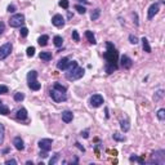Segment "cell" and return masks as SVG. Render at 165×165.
I'll list each match as a JSON object with an SVG mask.
<instances>
[{
	"mask_svg": "<svg viewBox=\"0 0 165 165\" xmlns=\"http://www.w3.org/2000/svg\"><path fill=\"white\" fill-rule=\"evenodd\" d=\"M27 85H28L30 89L35 90V92L41 89V84L38 81V71L31 70L27 74Z\"/></svg>",
	"mask_w": 165,
	"mask_h": 165,
	"instance_id": "3957f363",
	"label": "cell"
},
{
	"mask_svg": "<svg viewBox=\"0 0 165 165\" xmlns=\"http://www.w3.org/2000/svg\"><path fill=\"white\" fill-rule=\"evenodd\" d=\"M67 72L65 74L66 79L69 81H75V80H79V79H81L85 74V70L83 69V67L79 66V63L76 62V61H72V62L70 63L69 69L66 70Z\"/></svg>",
	"mask_w": 165,
	"mask_h": 165,
	"instance_id": "7a4b0ae2",
	"label": "cell"
},
{
	"mask_svg": "<svg viewBox=\"0 0 165 165\" xmlns=\"http://www.w3.org/2000/svg\"><path fill=\"white\" fill-rule=\"evenodd\" d=\"M7 10L9 12V13H14V12L17 10V8H16V5H14V4H9V5H8V8H7Z\"/></svg>",
	"mask_w": 165,
	"mask_h": 165,
	"instance_id": "ab89813d",
	"label": "cell"
},
{
	"mask_svg": "<svg viewBox=\"0 0 165 165\" xmlns=\"http://www.w3.org/2000/svg\"><path fill=\"white\" fill-rule=\"evenodd\" d=\"M120 128H121V130H123L124 133L129 132L130 130V121H129V119H128V118L121 119L120 120Z\"/></svg>",
	"mask_w": 165,
	"mask_h": 165,
	"instance_id": "e0dca14e",
	"label": "cell"
},
{
	"mask_svg": "<svg viewBox=\"0 0 165 165\" xmlns=\"http://www.w3.org/2000/svg\"><path fill=\"white\" fill-rule=\"evenodd\" d=\"M23 25H25V16L22 13H16L9 18V26L10 27L17 28V27H22Z\"/></svg>",
	"mask_w": 165,
	"mask_h": 165,
	"instance_id": "8992f818",
	"label": "cell"
},
{
	"mask_svg": "<svg viewBox=\"0 0 165 165\" xmlns=\"http://www.w3.org/2000/svg\"><path fill=\"white\" fill-rule=\"evenodd\" d=\"M59 7L63 9H69V7H70L69 0H59Z\"/></svg>",
	"mask_w": 165,
	"mask_h": 165,
	"instance_id": "836d02e7",
	"label": "cell"
},
{
	"mask_svg": "<svg viewBox=\"0 0 165 165\" xmlns=\"http://www.w3.org/2000/svg\"><path fill=\"white\" fill-rule=\"evenodd\" d=\"M12 51H13V45L10 44V43H5L0 47V61H4L7 57L10 56Z\"/></svg>",
	"mask_w": 165,
	"mask_h": 165,
	"instance_id": "52a82bcc",
	"label": "cell"
},
{
	"mask_svg": "<svg viewBox=\"0 0 165 165\" xmlns=\"http://www.w3.org/2000/svg\"><path fill=\"white\" fill-rule=\"evenodd\" d=\"M20 35H21V38H26V36L28 35V28L27 27H21V31H20Z\"/></svg>",
	"mask_w": 165,
	"mask_h": 165,
	"instance_id": "d590c367",
	"label": "cell"
},
{
	"mask_svg": "<svg viewBox=\"0 0 165 165\" xmlns=\"http://www.w3.org/2000/svg\"><path fill=\"white\" fill-rule=\"evenodd\" d=\"M141 41H142V48H143V51L146 52V53H151V45H150V43H148V40H147V38H143L141 39Z\"/></svg>",
	"mask_w": 165,
	"mask_h": 165,
	"instance_id": "ac0fdd59",
	"label": "cell"
},
{
	"mask_svg": "<svg viewBox=\"0 0 165 165\" xmlns=\"http://www.w3.org/2000/svg\"><path fill=\"white\" fill-rule=\"evenodd\" d=\"M40 157H43V159H45V157H48V152L47 151H41L40 150V155H39Z\"/></svg>",
	"mask_w": 165,
	"mask_h": 165,
	"instance_id": "ee69618b",
	"label": "cell"
},
{
	"mask_svg": "<svg viewBox=\"0 0 165 165\" xmlns=\"http://www.w3.org/2000/svg\"><path fill=\"white\" fill-rule=\"evenodd\" d=\"M129 41H130V44H134V45L139 43V41H138V38H137L136 35H133V34L129 35Z\"/></svg>",
	"mask_w": 165,
	"mask_h": 165,
	"instance_id": "e575fe53",
	"label": "cell"
},
{
	"mask_svg": "<svg viewBox=\"0 0 165 165\" xmlns=\"http://www.w3.org/2000/svg\"><path fill=\"white\" fill-rule=\"evenodd\" d=\"M70 63H71V61L67 58V57H63V58H61L58 62H57V69L61 70V71H66L67 69H69Z\"/></svg>",
	"mask_w": 165,
	"mask_h": 165,
	"instance_id": "4fadbf2b",
	"label": "cell"
},
{
	"mask_svg": "<svg viewBox=\"0 0 165 165\" xmlns=\"http://www.w3.org/2000/svg\"><path fill=\"white\" fill-rule=\"evenodd\" d=\"M5 164H7V165H10V164L16 165V164H17V160H14V159H10V160H7V161H5Z\"/></svg>",
	"mask_w": 165,
	"mask_h": 165,
	"instance_id": "7bdbcfd3",
	"label": "cell"
},
{
	"mask_svg": "<svg viewBox=\"0 0 165 165\" xmlns=\"http://www.w3.org/2000/svg\"><path fill=\"white\" fill-rule=\"evenodd\" d=\"M52 144H53V141L51 138H43V139L39 141V143H38L39 148L41 151H47V152H49L52 150Z\"/></svg>",
	"mask_w": 165,
	"mask_h": 165,
	"instance_id": "ba28073f",
	"label": "cell"
},
{
	"mask_svg": "<svg viewBox=\"0 0 165 165\" xmlns=\"http://www.w3.org/2000/svg\"><path fill=\"white\" fill-rule=\"evenodd\" d=\"M0 103H2V101H0Z\"/></svg>",
	"mask_w": 165,
	"mask_h": 165,
	"instance_id": "c3c4849f",
	"label": "cell"
},
{
	"mask_svg": "<svg viewBox=\"0 0 165 165\" xmlns=\"http://www.w3.org/2000/svg\"><path fill=\"white\" fill-rule=\"evenodd\" d=\"M120 66L123 67V69H125V70L132 69V66H133V61H132V58H130V57H128L126 54L121 56V57H120Z\"/></svg>",
	"mask_w": 165,
	"mask_h": 165,
	"instance_id": "8fae6325",
	"label": "cell"
},
{
	"mask_svg": "<svg viewBox=\"0 0 165 165\" xmlns=\"http://www.w3.org/2000/svg\"><path fill=\"white\" fill-rule=\"evenodd\" d=\"M8 152H9V148H4L3 150V154H8Z\"/></svg>",
	"mask_w": 165,
	"mask_h": 165,
	"instance_id": "7dc6e473",
	"label": "cell"
},
{
	"mask_svg": "<svg viewBox=\"0 0 165 165\" xmlns=\"http://www.w3.org/2000/svg\"><path fill=\"white\" fill-rule=\"evenodd\" d=\"M8 92H9V89H8L7 85H0V96H2V94H7Z\"/></svg>",
	"mask_w": 165,
	"mask_h": 165,
	"instance_id": "74e56055",
	"label": "cell"
},
{
	"mask_svg": "<svg viewBox=\"0 0 165 165\" xmlns=\"http://www.w3.org/2000/svg\"><path fill=\"white\" fill-rule=\"evenodd\" d=\"M26 54H27V57H34L35 56V48L34 47H28L27 49H26Z\"/></svg>",
	"mask_w": 165,
	"mask_h": 165,
	"instance_id": "d6a6232c",
	"label": "cell"
},
{
	"mask_svg": "<svg viewBox=\"0 0 165 165\" xmlns=\"http://www.w3.org/2000/svg\"><path fill=\"white\" fill-rule=\"evenodd\" d=\"M85 38L88 39V41L90 43V44H93V45H96L97 44V40H96V36H94V34L92 32V31H85Z\"/></svg>",
	"mask_w": 165,
	"mask_h": 165,
	"instance_id": "d6986e66",
	"label": "cell"
},
{
	"mask_svg": "<svg viewBox=\"0 0 165 165\" xmlns=\"http://www.w3.org/2000/svg\"><path fill=\"white\" fill-rule=\"evenodd\" d=\"M53 43H54V45H56L57 48H61L63 45V38L62 36H59V35H56L53 38Z\"/></svg>",
	"mask_w": 165,
	"mask_h": 165,
	"instance_id": "603a6c76",
	"label": "cell"
},
{
	"mask_svg": "<svg viewBox=\"0 0 165 165\" xmlns=\"http://www.w3.org/2000/svg\"><path fill=\"white\" fill-rule=\"evenodd\" d=\"M59 157H61V154L59 152H56L52 157H51V160H49V165H54V164H57L58 160H59Z\"/></svg>",
	"mask_w": 165,
	"mask_h": 165,
	"instance_id": "4316f807",
	"label": "cell"
},
{
	"mask_svg": "<svg viewBox=\"0 0 165 165\" xmlns=\"http://www.w3.org/2000/svg\"><path fill=\"white\" fill-rule=\"evenodd\" d=\"M4 137H5V128H4V125L2 123H0V144H3Z\"/></svg>",
	"mask_w": 165,
	"mask_h": 165,
	"instance_id": "f546056e",
	"label": "cell"
},
{
	"mask_svg": "<svg viewBox=\"0 0 165 165\" xmlns=\"http://www.w3.org/2000/svg\"><path fill=\"white\" fill-rule=\"evenodd\" d=\"M8 114H9V107L7 105H4V103L2 102V103H0V115L7 116Z\"/></svg>",
	"mask_w": 165,
	"mask_h": 165,
	"instance_id": "d4e9b609",
	"label": "cell"
},
{
	"mask_svg": "<svg viewBox=\"0 0 165 165\" xmlns=\"http://www.w3.org/2000/svg\"><path fill=\"white\" fill-rule=\"evenodd\" d=\"M129 161L130 163H138V164H141V165H144V160H143V157H139V156H137V155H132L130 157H129Z\"/></svg>",
	"mask_w": 165,
	"mask_h": 165,
	"instance_id": "cb8c5ba5",
	"label": "cell"
},
{
	"mask_svg": "<svg viewBox=\"0 0 165 165\" xmlns=\"http://www.w3.org/2000/svg\"><path fill=\"white\" fill-rule=\"evenodd\" d=\"M112 138H114L115 141H118V142H124V141L126 139V137L124 136V134L121 136L120 133H114V134H112Z\"/></svg>",
	"mask_w": 165,
	"mask_h": 165,
	"instance_id": "83f0119b",
	"label": "cell"
},
{
	"mask_svg": "<svg viewBox=\"0 0 165 165\" xmlns=\"http://www.w3.org/2000/svg\"><path fill=\"white\" fill-rule=\"evenodd\" d=\"M72 119H74V114H72V111H70V110H66V111L62 112V121L66 124H69L72 121Z\"/></svg>",
	"mask_w": 165,
	"mask_h": 165,
	"instance_id": "2e32d148",
	"label": "cell"
},
{
	"mask_svg": "<svg viewBox=\"0 0 165 165\" xmlns=\"http://www.w3.org/2000/svg\"><path fill=\"white\" fill-rule=\"evenodd\" d=\"M39 57H40V59L41 61H45V62H49V61L52 59V53L51 52H41L40 54H39Z\"/></svg>",
	"mask_w": 165,
	"mask_h": 165,
	"instance_id": "ffe728a7",
	"label": "cell"
},
{
	"mask_svg": "<svg viewBox=\"0 0 165 165\" xmlns=\"http://www.w3.org/2000/svg\"><path fill=\"white\" fill-rule=\"evenodd\" d=\"M49 96H51V98H52L54 102H57V103H61V102L67 101V94H66V92L61 90V89H57V88H54V87H52V89L49 90Z\"/></svg>",
	"mask_w": 165,
	"mask_h": 165,
	"instance_id": "277c9868",
	"label": "cell"
},
{
	"mask_svg": "<svg viewBox=\"0 0 165 165\" xmlns=\"http://www.w3.org/2000/svg\"><path fill=\"white\" fill-rule=\"evenodd\" d=\"M13 144H14L16 150H18V151H23V150H25V142H23V139L20 136H17V137L13 138Z\"/></svg>",
	"mask_w": 165,
	"mask_h": 165,
	"instance_id": "9a60e30c",
	"label": "cell"
},
{
	"mask_svg": "<svg viewBox=\"0 0 165 165\" xmlns=\"http://www.w3.org/2000/svg\"><path fill=\"white\" fill-rule=\"evenodd\" d=\"M75 9L77 10L79 14H85V13H87V8L83 7V5H80V4H76L75 5Z\"/></svg>",
	"mask_w": 165,
	"mask_h": 165,
	"instance_id": "1f68e13d",
	"label": "cell"
},
{
	"mask_svg": "<svg viewBox=\"0 0 165 165\" xmlns=\"http://www.w3.org/2000/svg\"><path fill=\"white\" fill-rule=\"evenodd\" d=\"M75 146H76V147H77L79 150H80L81 152H85V148H84V147H83V146H81L80 143H79V142H76V143H75Z\"/></svg>",
	"mask_w": 165,
	"mask_h": 165,
	"instance_id": "f6af8a7d",
	"label": "cell"
},
{
	"mask_svg": "<svg viewBox=\"0 0 165 165\" xmlns=\"http://www.w3.org/2000/svg\"><path fill=\"white\" fill-rule=\"evenodd\" d=\"M5 31V23L4 22H0V36H2Z\"/></svg>",
	"mask_w": 165,
	"mask_h": 165,
	"instance_id": "60d3db41",
	"label": "cell"
},
{
	"mask_svg": "<svg viewBox=\"0 0 165 165\" xmlns=\"http://www.w3.org/2000/svg\"><path fill=\"white\" fill-rule=\"evenodd\" d=\"M27 118H28V115H27V110L26 108L21 107V108L17 110V112H16V119L17 120L25 121V120H27Z\"/></svg>",
	"mask_w": 165,
	"mask_h": 165,
	"instance_id": "5bb4252c",
	"label": "cell"
},
{
	"mask_svg": "<svg viewBox=\"0 0 165 165\" xmlns=\"http://www.w3.org/2000/svg\"><path fill=\"white\" fill-rule=\"evenodd\" d=\"M77 2H79V3H83V4H85V5H88V4H89L88 0H77Z\"/></svg>",
	"mask_w": 165,
	"mask_h": 165,
	"instance_id": "bcb514c9",
	"label": "cell"
},
{
	"mask_svg": "<svg viewBox=\"0 0 165 165\" xmlns=\"http://www.w3.org/2000/svg\"><path fill=\"white\" fill-rule=\"evenodd\" d=\"M13 98H14V101H16V102H22L23 99H25V94H23L22 92H18V93H16V94H14Z\"/></svg>",
	"mask_w": 165,
	"mask_h": 165,
	"instance_id": "f1b7e54d",
	"label": "cell"
},
{
	"mask_svg": "<svg viewBox=\"0 0 165 165\" xmlns=\"http://www.w3.org/2000/svg\"><path fill=\"white\" fill-rule=\"evenodd\" d=\"M148 163L155 164V165H164L165 164V151L164 150H157L155 152H152Z\"/></svg>",
	"mask_w": 165,
	"mask_h": 165,
	"instance_id": "5b68a950",
	"label": "cell"
},
{
	"mask_svg": "<svg viewBox=\"0 0 165 165\" xmlns=\"http://www.w3.org/2000/svg\"><path fill=\"white\" fill-rule=\"evenodd\" d=\"M103 58L106 59L105 71L106 74H112L119 69V52L111 41H106V52L103 53Z\"/></svg>",
	"mask_w": 165,
	"mask_h": 165,
	"instance_id": "6da1fadb",
	"label": "cell"
},
{
	"mask_svg": "<svg viewBox=\"0 0 165 165\" xmlns=\"http://www.w3.org/2000/svg\"><path fill=\"white\" fill-rule=\"evenodd\" d=\"M53 87H54V88H57V89H61V90H63V92H67V88L65 87V85L59 84V83H54V84H53Z\"/></svg>",
	"mask_w": 165,
	"mask_h": 165,
	"instance_id": "f35d334b",
	"label": "cell"
},
{
	"mask_svg": "<svg viewBox=\"0 0 165 165\" xmlns=\"http://www.w3.org/2000/svg\"><path fill=\"white\" fill-rule=\"evenodd\" d=\"M159 10H160V5H159V3H152L150 5V8L147 10V20H152L157 13Z\"/></svg>",
	"mask_w": 165,
	"mask_h": 165,
	"instance_id": "30bf717a",
	"label": "cell"
},
{
	"mask_svg": "<svg viewBox=\"0 0 165 165\" xmlns=\"http://www.w3.org/2000/svg\"><path fill=\"white\" fill-rule=\"evenodd\" d=\"M103 102H105V99H103V97L101 94H93L90 97V99H89V103H90V106L92 107H101L103 105Z\"/></svg>",
	"mask_w": 165,
	"mask_h": 165,
	"instance_id": "9c48e42d",
	"label": "cell"
},
{
	"mask_svg": "<svg viewBox=\"0 0 165 165\" xmlns=\"http://www.w3.org/2000/svg\"><path fill=\"white\" fill-rule=\"evenodd\" d=\"M48 41H49V36H48V35H41L40 38L38 39V44L40 47H45L48 44Z\"/></svg>",
	"mask_w": 165,
	"mask_h": 165,
	"instance_id": "44dd1931",
	"label": "cell"
},
{
	"mask_svg": "<svg viewBox=\"0 0 165 165\" xmlns=\"http://www.w3.org/2000/svg\"><path fill=\"white\" fill-rule=\"evenodd\" d=\"M99 17H101V9L99 8H96L94 10H92V13H90V20L92 21H97Z\"/></svg>",
	"mask_w": 165,
	"mask_h": 165,
	"instance_id": "7402d4cb",
	"label": "cell"
},
{
	"mask_svg": "<svg viewBox=\"0 0 165 165\" xmlns=\"http://www.w3.org/2000/svg\"><path fill=\"white\" fill-rule=\"evenodd\" d=\"M80 136L84 137V138H89V130H84L80 133Z\"/></svg>",
	"mask_w": 165,
	"mask_h": 165,
	"instance_id": "b9f144b4",
	"label": "cell"
},
{
	"mask_svg": "<svg viewBox=\"0 0 165 165\" xmlns=\"http://www.w3.org/2000/svg\"><path fill=\"white\" fill-rule=\"evenodd\" d=\"M52 23L56 27H63L66 25V21H65V17L62 14H54L52 17Z\"/></svg>",
	"mask_w": 165,
	"mask_h": 165,
	"instance_id": "7c38bea8",
	"label": "cell"
},
{
	"mask_svg": "<svg viewBox=\"0 0 165 165\" xmlns=\"http://www.w3.org/2000/svg\"><path fill=\"white\" fill-rule=\"evenodd\" d=\"M156 116H157V119L160 120V121H164L165 120V108H160V110H159Z\"/></svg>",
	"mask_w": 165,
	"mask_h": 165,
	"instance_id": "4dcf8cb0",
	"label": "cell"
},
{
	"mask_svg": "<svg viewBox=\"0 0 165 165\" xmlns=\"http://www.w3.org/2000/svg\"><path fill=\"white\" fill-rule=\"evenodd\" d=\"M72 39H74L76 43H77V41H80V35H79L77 30H72Z\"/></svg>",
	"mask_w": 165,
	"mask_h": 165,
	"instance_id": "8d00e7d4",
	"label": "cell"
},
{
	"mask_svg": "<svg viewBox=\"0 0 165 165\" xmlns=\"http://www.w3.org/2000/svg\"><path fill=\"white\" fill-rule=\"evenodd\" d=\"M164 97V90L163 89H159L157 92H155V96H154V101L155 102H159L161 98Z\"/></svg>",
	"mask_w": 165,
	"mask_h": 165,
	"instance_id": "484cf974",
	"label": "cell"
}]
</instances>
